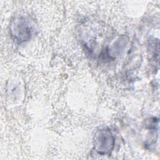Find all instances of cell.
<instances>
[{
	"label": "cell",
	"instance_id": "6da1fadb",
	"mask_svg": "<svg viewBox=\"0 0 160 160\" xmlns=\"http://www.w3.org/2000/svg\"><path fill=\"white\" fill-rule=\"evenodd\" d=\"M114 143V138L109 131L102 130L96 134L94 146L99 154H106L109 153L113 149Z\"/></svg>",
	"mask_w": 160,
	"mask_h": 160
}]
</instances>
